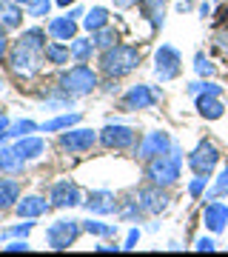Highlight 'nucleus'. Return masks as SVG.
Returning <instances> with one entry per match:
<instances>
[{"instance_id":"1","label":"nucleus","mask_w":228,"mask_h":257,"mask_svg":"<svg viewBox=\"0 0 228 257\" xmlns=\"http://www.w3.org/2000/svg\"><path fill=\"white\" fill-rule=\"evenodd\" d=\"M140 66V49L128 46V43H114L111 49L100 52V72L111 80H120L131 74Z\"/></svg>"},{"instance_id":"2","label":"nucleus","mask_w":228,"mask_h":257,"mask_svg":"<svg viewBox=\"0 0 228 257\" xmlns=\"http://www.w3.org/2000/svg\"><path fill=\"white\" fill-rule=\"evenodd\" d=\"M180 166H182V149L174 143L165 155H157L151 157L146 163V177H148V183H154V186H174L177 180H180Z\"/></svg>"},{"instance_id":"3","label":"nucleus","mask_w":228,"mask_h":257,"mask_svg":"<svg viewBox=\"0 0 228 257\" xmlns=\"http://www.w3.org/2000/svg\"><path fill=\"white\" fill-rule=\"evenodd\" d=\"M57 86H63L72 97H86V94H91L100 86V77H97V72L91 66L74 63L72 69H66V72L57 74Z\"/></svg>"},{"instance_id":"4","label":"nucleus","mask_w":228,"mask_h":257,"mask_svg":"<svg viewBox=\"0 0 228 257\" xmlns=\"http://www.w3.org/2000/svg\"><path fill=\"white\" fill-rule=\"evenodd\" d=\"M43 52H35V49L23 46V43H12L9 49V69L18 77H23V80H29V77H35L37 72H40V66H43Z\"/></svg>"},{"instance_id":"5","label":"nucleus","mask_w":228,"mask_h":257,"mask_svg":"<svg viewBox=\"0 0 228 257\" xmlns=\"http://www.w3.org/2000/svg\"><path fill=\"white\" fill-rule=\"evenodd\" d=\"M83 231H86L83 229V220L60 217V220H55L46 229V243H49V248H55V251H63V248L77 243V237H80Z\"/></svg>"},{"instance_id":"6","label":"nucleus","mask_w":228,"mask_h":257,"mask_svg":"<svg viewBox=\"0 0 228 257\" xmlns=\"http://www.w3.org/2000/svg\"><path fill=\"white\" fill-rule=\"evenodd\" d=\"M180 72H182V55L171 43H163L154 52V77L160 83H171L180 77Z\"/></svg>"},{"instance_id":"7","label":"nucleus","mask_w":228,"mask_h":257,"mask_svg":"<svg viewBox=\"0 0 228 257\" xmlns=\"http://www.w3.org/2000/svg\"><path fill=\"white\" fill-rule=\"evenodd\" d=\"M219 157L222 155H219V149L214 146L211 140H200V143L188 152L185 160H188V166H191L194 175H208L211 177L214 175V169L219 166Z\"/></svg>"},{"instance_id":"8","label":"nucleus","mask_w":228,"mask_h":257,"mask_svg":"<svg viewBox=\"0 0 228 257\" xmlns=\"http://www.w3.org/2000/svg\"><path fill=\"white\" fill-rule=\"evenodd\" d=\"M171 146H174L171 135H168V132H163V128H157V132H146L143 138L137 140V146L131 149V152H134V157H137V160H143V163H148L151 157L165 155V152H168Z\"/></svg>"},{"instance_id":"9","label":"nucleus","mask_w":228,"mask_h":257,"mask_svg":"<svg viewBox=\"0 0 228 257\" xmlns=\"http://www.w3.org/2000/svg\"><path fill=\"white\" fill-rule=\"evenodd\" d=\"M97 140H100V132L86 128V126H72V128H66V132H60V149L69 152V155H83V152H89Z\"/></svg>"},{"instance_id":"10","label":"nucleus","mask_w":228,"mask_h":257,"mask_svg":"<svg viewBox=\"0 0 228 257\" xmlns=\"http://www.w3.org/2000/svg\"><path fill=\"white\" fill-rule=\"evenodd\" d=\"M137 128L134 126H123V123H109V126L100 128V143L106 149H114V152H126V149L137 146Z\"/></svg>"},{"instance_id":"11","label":"nucleus","mask_w":228,"mask_h":257,"mask_svg":"<svg viewBox=\"0 0 228 257\" xmlns=\"http://www.w3.org/2000/svg\"><path fill=\"white\" fill-rule=\"evenodd\" d=\"M157 100H160V94L151 86L137 83V86H128V92L123 94L120 106H123V111H143V109H154Z\"/></svg>"},{"instance_id":"12","label":"nucleus","mask_w":228,"mask_h":257,"mask_svg":"<svg viewBox=\"0 0 228 257\" xmlns=\"http://www.w3.org/2000/svg\"><path fill=\"white\" fill-rule=\"evenodd\" d=\"M49 200H52L55 209H74V206H83L86 197L77 189V183H72V180H57L49 189Z\"/></svg>"},{"instance_id":"13","label":"nucleus","mask_w":228,"mask_h":257,"mask_svg":"<svg viewBox=\"0 0 228 257\" xmlns=\"http://www.w3.org/2000/svg\"><path fill=\"white\" fill-rule=\"evenodd\" d=\"M137 203L143 206L146 214H163L168 206H171V194L165 192V186H146L137 192Z\"/></svg>"},{"instance_id":"14","label":"nucleus","mask_w":228,"mask_h":257,"mask_svg":"<svg viewBox=\"0 0 228 257\" xmlns=\"http://www.w3.org/2000/svg\"><path fill=\"white\" fill-rule=\"evenodd\" d=\"M49 209H55V206H52V200H46L43 194H26V197L18 200L15 214H18L20 220H37V217L49 214Z\"/></svg>"},{"instance_id":"15","label":"nucleus","mask_w":228,"mask_h":257,"mask_svg":"<svg viewBox=\"0 0 228 257\" xmlns=\"http://www.w3.org/2000/svg\"><path fill=\"white\" fill-rule=\"evenodd\" d=\"M202 223L211 234H219L225 231L228 226V203H219V200H211L205 209H202Z\"/></svg>"},{"instance_id":"16","label":"nucleus","mask_w":228,"mask_h":257,"mask_svg":"<svg viewBox=\"0 0 228 257\" xmlns=\"http://www.w3.org/2000/svg\"><path fill=\"white\" fill-rule=\"evenodd\" d=\"M83 206L91 211V214H111V211H117L120 200L114 197V192H109V189H97V192H91L86 200H83Z\"/></svg>"},{"instance_id":"17","label":"nucleus","mask_w":228,"mask_h":257,"mask_svg":"<svg viewBox=\"0 0 228 257\" xmlns=\"http://www.w3.org/2000/svg\"><path fill=\"white\" fill-rule=\"evenodd\" d=\"M194 106H197V114L205 120H219L225 114V103L219 100V94H197L194 97Z\"/></svg>"},{"instance_id":"18","label":"nucleus","mask_w":228,"mask_h":257,"mask_svg":"<svg viewBox=\"0 0 228 257\" xmlns=\"http://www.w3.org/2000/svg\"><path fill=\"white\" fill-rule=\"evenodd\" d=\"M46 32H49V37L52 40H74L77 37V20H72L69 15H63V18H52L49 23H46Z\"/></svg>"},{"instance_id":"19","label":"nucleus","mask_w":228,"mask_h":257,"mask_svg":"<svg viewBox=\"0 0 228 257\" xmlns=\"http://www.w3.org/2000/svg\"><path fill=\"white\" fill-rule=\"evenodd\" d=\"M15 149H18V155L29 163V160H37V157L46 155V140L37 138V135H26V138L15 140Z\"/></svg>"},{"instance_id":"20","label":"nucleus","mask_w":228,"mask_h":257,"mask_svg":"<svg viewBox=\"0 0 228 257\" xmlns=\"http://www.w3.org/2000/svg\"><path fill=\"white\" fill-rule=\"evenodd\" d=\"M0 26L6 32H15V29L23 26V6L18 0H3V6H0Z\"/></svg>"},{"instance_id":"21","label":"nucleus","mask_w":228,"mask_h":257,"mask_svg":"<svg viewBox=\"0 0 228 257\" xmlns=\"http://www.w3.org/2000/svg\"><path fill=\"white\" fill-rule=\"evenodd\" d=\"M26 169V160L18 155L15 146H0V175H20Z\"/></svg>"},{"instance_id":"22","label":"nucleus","mask_w":228,"mask_h":257,"mask_svg":"<svg viewBox=\"0 0 228 257\" xmlns=\"http://www.w3.org/2000/svg\"><path fill=\"white\" fill-rule=\"evenodd\" d=\"M43 57H46V63H52V66H66L69 60H72V49H69V43H63V40H49L43 49Z\"/></svg>"},{"instance_id":"23","label":"nucleus","mask_w":228,"mask_h":257,"mask_svg":"<svg viewBox=\"0 0 228 257\" xmlns=\"http://www.w3.org/2000/svg\"><path fill=\"white\" fill-rule=\"evenodd\" d=\"M20 200V183L15 177H0V211L15 209Z\"/></svg>"},{"instance_id":"24","label":"nucleus","mask_w":228,"mask_h":257,"mask_svg":"<svg viewBox=\"0 0 228 257\" xmlns=\"http://www.w3.org/2000/svg\"><path fill=\"white\" fill-rule=\"evenodd\" d=\"M69 49H72V60L74 63H89L91 55L97 52V46H94V40L89 37H74V40H69Z\"/></svg>"},{"instance_id":"25","label":"nucleus","mask_w":228,"mask_h":257,"mask_svg":"<svg viewBox=\"0 0 228 257\" xmlns=\"http://www.w3.org/2000/svg\"><path fill=\"white\" fill-rule=\"evenodd\" d=\"M80 120H83L80 111H66V114H57V117L40 123V132H66L72 126H80Z\"/></svg>"},{"instance_id":"26","label":"nucleus","mask_w":228,"mask_h":257,"mask_svg":"<svg viewBox=\"0 0 228 257\" xmlns=\"http://www.w3.org/2000/svg\"><path fill=\"white\" fill-rule=\"evenodd\" d=\"M83 29H86V32H97V29H103V26H109V9H106V6H91L89 12H86V15H83Z\"/></svg>"},{"instance_id":"27","label":"nucleus","mask_w":228,"mask_h":257,"mask_svg":"<svg viewBox=\"0 0 228 257\" xmlns=\"http://www.w3.org/2000/svg\"><path fill=\"white\" fill-rule=\"evenodd\" d=\"M46 35H49V32H43L40 26L23 29V32H20V37H18V43H23V46H29V49H35V52H43V49H46Z\"/></svg>"},{"instance_id":"28","label":"nucleus","mask_w":228,"mask_h":257,"mask_svg":"<svg viewBox=\"0 0 228 257\" xmlns=\"http://www.w3.org/2000/svg\"><path fill=\"white\" fill-rule=\"evenodd\" d=\"M163 6H165V0H140V9H143V15L151 20L154 29L163 26Z\"/></svg>"},{"instance_id":"29","label":"nucleus","mask_w":228,"mask_h":257,"mask_svg":"<svg viewBox=\"0 0 228 257\" xmlns=\"http://www.w3.org/2000/svg\"><path fill=\"white\" fill-rule=\"evenodd\" d=\"M83 229L94 234V237H114L117 234V223H103V220H83Z\"/></svg>"},{"instance_id":"30","label":"nucleus","mask_w":228,"mask_h":257,"mask_svg":"<svg viewBox=\"0 0 228 257\" xmlns=\"http://www.w3.org/2000/svg\"><path fill=\"white\" fill-rule=\"evenodd\" d=\"M117 214H120V220L137 223L143 214H146V211H143V206H140V203H137V197H134V200H123V203H120V206H117Z\"/></svg>"},{"instance_id":"31","label":"nucleus","mask_w":228,"mask_h":257,"mask_svg":"<svg viewBox=\"0 0 228 257\" xmlns=\"http://www.w3.org/2000/svg\"><path fill=\"white\" fill-rule=\"evenodd\" d=\"M91 40H94L97 52H106V49H111L117 43V32L111 26H103V29H97V32H91Z\"/></svg>"},{"instance_id":"32","label":"nucleus","mask_w":228,"mask_h":257,"mask_svg":"<svg viewBox=\"0 0 228 257\" xmlns=\"http://www.w3.org/2000/svg\"><path fill=\"white\" fill-rule=\"evenodd\" d=\"M32 132H40V123H35V120H12L9 126V140H18V138H26V135H32Z\"/></svg>"},{"instance_id":"33","label":"nucleus","mask_w":228,"mask_h":257,"mask_svg":"<svg viewBox=\"0 0 228 257\" xmlns=\"http://www.w3.org/2000/svg\"><path fill=\"white\" fill-rule=\"evenodd\" d=\"M185 92L191 94V97H197V94H222V86H217V83L208 80V77H200V80L188 83Z\"/></svg>"},{"instance_id":"34","label":"nucleus","mask_w":228,"mask_h":257,"mask_svg":"<svg viewBox=\"0 0 228 257\" xmlns=\"http://www.w3.org/2000/svg\"><path fill=\"white\" fill-rule=\"evenodd\" d=\"M52 6H55V0H32L26 6V18H35V20L49 18L52 15Z\"/></svg>"},{"instance_id":"35","label":"nucleus","mask_w":228,"mask_h":257,"mask_svg":"<svg viewBox=\"0 0 228 257\" xmlns=\"http://www.w3.org/2000/svg\"><path fill=\"white\" fill-rule=\"evenodd\" d=\"M35 229V223L29 220V223H18V226H9V229H3L0 231V240L6 243V240H15V237H29V231Z\"/></svg>"},{"instance_id":"36","label":"nucleus","mask_w":228,"mask_h":257,"mask_svg":"<svg viewBox=\"0 0 228 257\" xmlns=\"http://www.w3.org/2000/svg\"><path fill=\"white\" fill-rule=\"evenodd\" d=\"M194 72H197V77H214L217 63H214L211 57H205V55H197L194 57Z\"/></svg>"},{"instance_id":"37","label":"nucleus","mask_w":228,"mask_h":257,"mask_svg":"<svg viewBox=\"0 0 228 257\" xmlns=\"http://www.w3.org/2000/svg\"><path fill=\"white\" fill-rule=\"evenodd\" d=\"M208 180H211L208 175H197V177L191 180V183H188V194H191V197H205V189H208Z\"/></svg>"},{"instance_id":"38","label":"nucleus","mask_w":228,"mask_h":257,"mask_svg":"<svg viewBox=\"0 0 228 257\" xmlns=\"http://www.w3.org/2000/svg\"><path fill=\"white\" fill-rule=\"evenodd\" d=\"M3 248H6V251H29L32 246H29L26 237H15V240H6V246Z\"/></svg>"},{"instance_id":"39","label":"nucleus","mask_w":228,"mask_h":257,"mask_svg":"<svg viewBox=\"0 0 228 257\" xmlns=\"http://www.w3.org/2000/svg\"><path fill=\"white\" fill-rule=\"evenodd\" d=\"M194 248L197 251H217V243H214V237H197Z\"/></svg>"},{"instance_id":"40","label":"nucleus","mask_w":228,"mask_h":257,"mask_svg":"<svg viewBox=\"0 0 228 257\" xmlns=\"http://www.w3.org/2000/svg\"><path fill=\"white\" fill-rule=\"evenodd\" d=\"M137 243H140V229L134 226V229L126 234V246H123V248H128V251H131V248H137Z\"/></svg>"},{"instance_id":"41","label":"nucleus","mask_w":228,"mask_h":257,"mask_svg":"<svg viewBox=\"0 0 228 257\" xmlns=\"http://www.w3.org/2000/svg\"><path fill=\"white\" fill-rule=\"evenodd\" d=\"M9 126H12V120L6 114H0V146H3V140H9Z\"/></svg>"},{"instance_id":"42","label":"nucleus","mask_w":228,"mask_h":257,"mask_svg":"<svg viewBox=\"0 0 228 257\" xmlns=\"http://www.w3.org/2000/svg\"><path fill=\"white\" fill-rule=\"evenodd\" d=\"M214 46L222 49V55H228V35H217L214 37Z\"/></svg>"},{"instance_id":"43","label":"nucleus","mask_w":228,"mask_h":257,"mask_svg":"<svg viewBox=\"0 0 228 257\" xmlns=\"http://www.w3.org/2000/svg\"><path fill=\"white\" fill-rule=\"evenodd\" d=\"M66 15H69L72 20H83V15H86V9H83V6H72V9L66 12Z\"/></svg>"},{"instance_id":"44","label":"nucleus","mask_w":228,"mask_h":257,"mask_svg":"<svg viewBox=\"0 0 228 257\" xmlns=\"http://www.w3.org/2000/svg\"><path fill=\"white\" fill-rule=\"evenodd\" d=\"M137 3H140V0H114L117 9H131V6H137Z\"/></svg>"},{"instance_id":"45","label":"nucleus","mask_w":228,"mask_h":257,"mask_svg":"<svg viewBox=\"0 0 228 257\" xmlns=\"http://www.w3.org/2000/svg\"><path fill=\"white\" fill-rule=\"evenodd\" d=\"M208 15H211V3L208 0H202L200 3V18H208Z\"/></svg>"},{"instance_id":"46","label":"nucleus","mask_w":228,"mask_h":257,"mask_svg":"<svg viewBox=\"0 0 228 257\" xmlns=\"http://www.w3.org/2000/svg\"><path fill=\"white\" fill-rule=\"evenodd\" d=\"M3 32H6V29L0 26V57L6 55V35H3Z\"/></svg>"},{"instance_id":"47","label":"nucleus","mask_w":228,"mask_h":257,"mask_svg":"<svg viewBox=\"0 0 228 257\" xmlns=\"http://www.w3.org/2000/svg\"><path fill=\"white\" fill-rule=\"evenodd\" d=\"M57 6H63V9H69V6H74V3H77V0H55Z\"/></svg>"},{"instance_id":"48","label":"nucleus","mask_w":228,"mask_h":257,"mask_svg":"<svg viewBox=\"0 0 228 257\" xmlns=\"http://www.w3.org/2000/svg\"><path fill=\"white\" fill-rule=\"evenodd\" d=\"M120 246H106V243H103V246H97V251H117Z\"/></svg>"},{"instance_id":"49","label":"nucleus","mask_w":228,"mask_h":257,"mask_svg":"<svg viewBox=\"0 0 228 257\" xmlns=\"http://www.w3.org/2000/svg\"><path fill=\"white\" fill-rule=\"evenodd\" d=\"M18 3H20V6H29V3H32V0H18Z\"/></svg>"},{"instance_id":"50","label":"nucleus","mask_w":228,"mask_h":257,"mask_svg":"<svg viewBox=\"0 0 228 257\" xmlns=\"http://www.w3.org/2000/svg\"><path fill=\"white\" fill-rule=\"evenodd\" d=\"M211 3H219V0H211Z\"/></svg>"},{"instance_id":"51","label":"nucleus","mask_w":228,"mask_h":257,"mask_svg":"<svg viewBox=\"0 0 228 257\" xmlns=\"http://www.w3.org/2000/svg\"><path fill=\"white\" fill-rule=\"evenodd\" d=\"M0 6H3V0H0Z\"/></svg>"},{"instance_id":"52","label":"nucleus","mask_w":228,"mask_h":257,"mask_svg":"<svg viewBox=\"0 0 228 257\" xmlns=\"http://www.w3.org/2000/svg\"><path fill=\"white\" fill-rule=\"evenodd\" d=\"M0 89H3V83H0Z\"/></svg>"},{"instance_id":"53","label":"nucleus","mask_w":228,"mask_h":257,"mask_svg":"<svg viewBox=\"0 0 228 257\" xmlns=\"http://www.w3.org/2000/svg\"><path fill=\"white\" fill-rule=\"evenodd\" d=\"M0 114H3V111H0Z\"/></svg>"}]
</instances>
